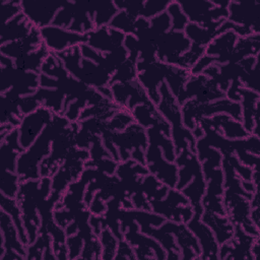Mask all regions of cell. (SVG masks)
Instances as JSON below:
<instances>
[{"mask_svg":"<svg viewBox=\"0 0 260 260\" xmlns=\"http://www.w3.org/2000/svg\"><path fill=\"white\" fill-rule=\"evenodd\" d=\"M69 125V120L54 114L52 121L45 127L36 141L26 150L20 153L17 158L16 173L19 177V182L27 180H38L41 177L38 169V162L49 153V143L55 139Z\"/></svg>","mask_w":260,"mask_h":260,"instance_id":"cell-1","label":"cell"},{"mask_svg":"<svg viewBox=\"0 0 260 260\" xmlns=\"http://www.w3.org/2000/svg\"><path fill=\"white\" fill-rule=\"evenodd\" d=\"M44 45L51 53H60L64 50L86 44L87 34H78L60 26L48 25L40 28Z\"/></svg>","mask_w":260,"mask_h":260,"instance_id":"cell-2","label":"cell"},{"mask_svg":"<svg viewBox=\"0 0 260 260\" xmlns=\"http://www.w3.org/2000/svg\"><path fill=\"white\" fill-rule=\"evenodd\" d=\"M51 121V112L44 106L23 116L18 128L20 146L23 149L28 148Z\"/></svg>","mask_w":260,"mask_h":260,"instance_id":"cell-3","label":"cell"},{"mask_svg":"<svg viewBox=\"0 0 260 260\" xmlns=\"http://www.w3.org/2000/svg\"><path fill=\"white\" fill-rule=\"evenodd\" d=\"M11 216L4 210L1 211V226L3 236L1 238V254L0 258L5 259H22L27 253L23 244L17 240L18 233Z\"/></svg>","mask_w":260,"mask_h":260,"instance_id":"cell-4","label":"cell"},{"mask_svg":"<svg viewBox=\"0 0 260 260\" xmlns=\"http://www.w3.org/2000/svg\"><path fill=\"white\" fill-rule=\"evenodd\" d=\"M190 40L183 31H170L160 36L157 41V58L160 61L169 62L171 58H178L180 54L190 48Z\"/></svg>","mask_w":260,"mask_h":260,"instance_id":"cell-5","label":"cell"},{"mask_svg":"<svg viewBox=\"0 0 260 260\" xmlns=\"http://www.w3.org/2000/svg\"><path fill=\"white\" fill-rule=\"evenodd\" d=\"M22 13L31 22L32 25L42 28L48 26L50 21L55 18L58 10L61 9L59 4H39V3H20Z\"/></svg>","mask_w":260,"mask_h":260,"instance_id":"cell-6","label":"cell"},{"mask_svg":"<svg viewBox=\"0 0 260 260\" xmlns=\"http://www.w3.org/2000/svg\"><path fill=\"white\" fill-rule=\"evenodd\" d=\"M202 213H195L192 216L188 226L191 231H193L200 240L201 247L203 249V254L200 258L210 259V258H218V249L219 245L215 241L211 230H209L205 224L200 222V217Z\"/></svg>","mask_w":260,"mask_h":260,"instance_id":"cell-7","label":"cell"},{"mask_svg":"<svg viewBox=\"0 0 260 260\" xmlns=\"http://www.w3.org/2000/svg\"><path fill=\"white\" fill-rule=\"evenodd\" d=\"M88 40L87 44L95 50H117L122 47L124 40V34L115 29H112L111 32L106 31V27H99L96 31H90L87 34Z\"/></svg>","mask_w":260,"mask_h":260,"instance_id":"cell-8","label":"cell"},{"mask_svg":"<svg viewBox=\"0 0 260 260\" xmlns=\"http://www.w3.org/2000/svg\"><path fill=\"white\" fill-rule=\"evenodd\" d=\"M31 22L21 12L16 17L5 22L1 31V45L5 42H15L25 38L32 28Z\"/></svg>","mask_w":260,"mask_h":260,"instance_id":"cell-9","label":"cell"},{"mask_svg":"<svg viewBox=\"0 0 260 260\" xmlns=\"http://www.w3.org/2000/svg\"><path fill=\"white\" fill-rule=\"evenodd\" d=\"M200 219L205 223L212 226V229H216L214 231L216 242L218 245L223 244L226 241H230L234 236V228L230 223L228 218H220L217 215L211 213L209 210H205L202 212Z\"/></svg>","mask_w":260,"mask_h":260,"instance_id":"cell-10","label":"cell"},{"mask_svg":"<svg viewBox=\"0 0 260 260\" xmlns=\"http://www.w3.org/2000/svg\"><path fill=\"white\" fill-rule=\"evenodd\" d=\"M51 52L43 44L38 50L32 53L25 54L14 61V65L22 70H31L37 73L40 72V67L42 66L43 61L49 57Z\"/></svg>","mask_w":260,"mask_h":260,"instance_id":"cell-11","label":"cell"},{"mask_svg":"<svg viewBox=\"0 0 260 260\" xmlns=\"http://www.w3.org/2000/svg\"><path fill=\"white\" fill-rule=\"evenodd\" d=\"M1 205H2V210L10 214L15 228L18 233V239L19 241L24 245L28 246V238L27 235L24 232V224H22V217H20V210L18 208V205L16 204V199L7 197L5 195H1Z\"/></svg>","mask_w":260,"mask_h":260,"instance_id":"cell-12","label":"cell"},{"mask_svg":"<svg viewBox=\"0 0 260 260\" xmlns=\"http://www.w3.org/2000/svg\"><path fill=\"white\" fill-rule=\"evenodd\" d=\"M19 177L14 172L3 171L1 178V192L3 195L14 198L18 192Z\"/></svg>","mask_w":260,"mask_h":260,"instance_id":"cell-13","label":"cell"},{"mask_svg":"<svg viewBox=\"0 0 260 260\" xmlns=\"http://www.w3.org/2000/svg\"><path fill=\"white\" fill-rule=\"evenodd\" d=\"M179 8V4L176 2L170 3L168 8L173 19V29H177L178 31L185 28L188 21L187 16H185V14H183Z\"/></svg>","mask_w":260,"mask_h":260,"instance_id":"cell-14","label":"cell"},{"mask_svg":"<svg viewBox=\"0 0 260 260\" xmlns=\"http://www.w3.org/2000/svg\"><path fill=\"white\" fill-rule=\"evenodd\" d=\"M102 242L104 243V255L102 256V258H107V259H111L114 258L115 255V251H116V241L115 239L112 237L111 233L109 232V230H103L102 234Z\"/></svg>","mask_w":260,"mask_h":260,"instance_id":"cell-15","label":"cell"},{"mask_svg":"<svg viewBox=\"0 0 260 260\" xmlns=\"http://www.w3.org/2000/svg\"><path fill=\"white\" fill-rule=\"evenodd\" d=\"M120 257H122V258H135L136 257L133 254V252L131 251L130 246L126 242H124V241L120 242L119 249H118V255L115 256L116 259H118Z\"/></svg>","mask_w":260,"mask_h":260,"instance_id":"cell-16","label":"cell"}]
</instances>
